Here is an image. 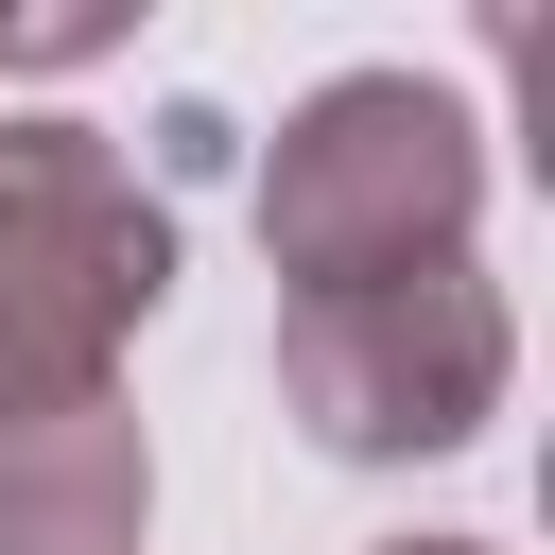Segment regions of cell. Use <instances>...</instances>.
Returning a JSON list of instances; mask_svg holds the SVG:
<instances>
[{"label": "cell", "mask_w": 555, "mask_h": 555, "mask_svg": "<svg viewBox=\"0 0 555 555\" xmlns=\"http://www.w3.org/2000/svg\"><path fill=\"white\" fill-rule=\"evenodd\" d=\"M486 208V121L434 69H330L278 139H260V260L295 295H364L416 260H468Z\"/></svg>", "instance_id": "6da1fadb"}, {"label": "cell", "mask_w": 555, "mask_h": 555, "mask_svg": "<svg viewBox=\"0 0 555 555\" xmlns=\"http://www.w3.org/2000/svg\"><path fill=\"white\" fill-rule=\"evenodd\" d=\"M156 295H173V208L87 121H0V416L121 399Z\"/></svg>", "instance_id": "7a4b0ae2"}, {"label": "cell", "mask_w": 555, "mask_h": 555, "mask_svg": "<svg viewBox=\"0 0 555 555\" xmlns=\"http://www.w3.org/2000/svg\"><path fill=\"white\" fill-rule=\"evenodd\" d=\"M520 382V312L486 260H416V278H364V295H295L278 312V399L312 451L347 468H416V451H468Z\"/></svg>", "instance_id": "3957f363"}, {"label": "cell", "mask_w": 555, "mask_h": 555, "mask_svg": "<svg viewBox=\"0 0 555 555\" xmlns=\"http://www.w3.org/2000/svg\"><path fill=\"white\" fill-rule=\"evenodd\" d=\"M139 520H156V451L121 399L0 416V555H139Z\"/></svg>", "instance_id": "277c9868"}, {"label": "cell", "mask_w": 555, "mask_h": 555, "mask_svg": "<svg viewBox=\"0 0 555 555\" xmlns=\"http://www.w3.org/2000/svg\"><path fill=\"white\" fill-rule=\"evenodd\" d=\"M382 555H486V538H382Z\"/></svg>", "instance_id": "5b68a950"}]
</instances>
